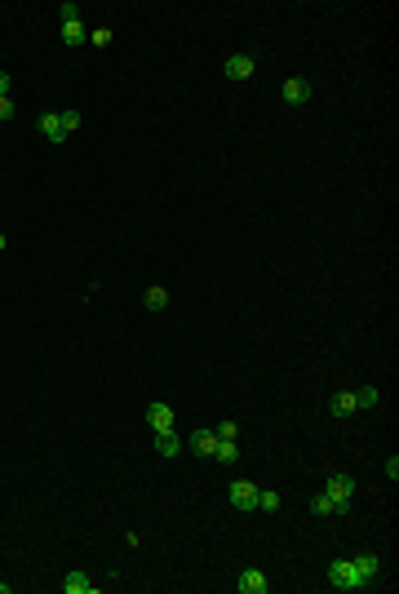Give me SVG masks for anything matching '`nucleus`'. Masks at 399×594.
Instances as JSON below:
<instances>
[{"instance_id": "nucleus-2", "label": "nucleus", "mask_w": 399, "mask_h": 594, "mask_svg": "<svg viewBox=\"0 0 399 594\" xmlns=\"http://www.w3.org/2000/svg\"><path fill=\"white\" fill-rule=\"evenodd\" d=\"M324 497L337 506V515L355 510V479H350V475H329V483H324Z\"/></svg>"}, {"instance_id": "nucleus-16", "label": "nucleus", "mask_w": 399, "mask_h": 594, "mask_svg": "<svg viewBox=\"0 0 399 594\" xmlns=\"http://www.w3.org/2000/svg\"><path fill=\"white\" fill-rule=\"evenodd\" d=\"M164 306H169V288L151 284V288H147V311H164Z\"/></svg>"}, {"instance_id": "nucleus-18", "label": "nucleus", "mask_w": 399, "mask_h": 594, "mask_svg": "<svg viewBox=\"0 0 399 594\" xmlns=\"http://www.w3.org/2000/svg\"><path fill=\"white\" fill-rule=\"evenodd\" d=\"M311 510H315V515H337V506L324 492H315V497H311Z\"/></svg>"}, {"instance_id": "nucleus-22", "label": "nucleus", "mask_w": 399, "mask_h": 594, "mask_svg": "<svg viewBox=\"0 0 399 594\" xmlns=\"http://www.w3.org/2000/svg\"><path fill=\"white\" fill-rule=\"evenodd\" d=\"M58 14H63V22H76V18H80V9H76V5H71V0H67V5L58 9Z\"/></svg>"}, {"instance_id": "nucleus-20", "label": "nucleus", "mask_w": 399, "mask_h": 594, "mask_svg": "<svg viewBox=\"0 0 399 594\" xmlns=\"http://www.w3.org/2000/svg\"><path fill=\"white\" fill-rule=\"evenodd\" d=\"M213 435H217V439H235V435H240V426H235V421H222V426H217Z\"/></svg>"}, {"instance_id": "nucleus-21", "label": "nucleus", "mask_w": 399, "mask_h": 594, "mask_svg": "<svg viewBox=\"0 0 399 594\" xmlns=\"http://www.w3.org/2000/svg\"><path fill=\"white\" fill-rule=\"evenodd\" d=\"M84 45H111V31H107V27H98V31H89V40H84Z\"/></svg>"}, {"instance_id": "nucleus-17", "label": "nucleus", "mask_w": 399, "mask_h": 594, "mask_svg": "<svg viewBox=\"0 0 399 594\" xmlns=\"http://www.w3.org/2000/svg\"><path fill=\"white\" fill-rule=\"evenodd\" d=\"M258 510H280V492H271V488H258Z\"/></svg>"}, {"instance_id": "nucleus-7", "label": "nucleus", "mask_w": 399, "mask_h": 594, "mask_svg": "<svg viewBox=\"0 0 399 594\" xmlns=\"http://www.w3.org/2000/svg\"><path fill=\"white\" fill-rule=\"evenodd\" d=\"M63 594H98V581L89 572H67L63 577Z\"/></svg>"}, {"instance_id": "nucleus-6", "label": "nucleus", "mask_w": 399, "mask_h": 594, "mask_svg": "<svg viewBox=\"0 0 399 594\" xmlns=\"http://www.w3.org/2000/svg\"><path fill=\"white\" fill-rule=\"evenodd\" d=\"M235 590L240 594H266V590H271V581H266V572H258V568H244L240 581H235Z\"/></svg>"}, {"instance_id": "nucleus-8", "label": "nucleus", "mask_w": 399, "mask_h": 594, "mask_svg": "<svg viewBox=\"0 0 399 594\" xmlns=\"http://www.w3.org/2000/svg\"><path fill=\"white\" fill-rule=\"evenodd\" d=\"M36 125H40V138L45 142H67V129H63V120H58V111H45Z\"/></svg>"}, {"instance_id": "nucleus-11", "label": "nucleus", "mask_w": 399, "mask_h": 594, "mask_svg": "<svg viewBox=\"0 0 399 594\" xmlns=\"http://www.w3.org/2000/svg\"><path fill=\"white\" fill-rule=\"evenodd\" d=\"M187 444H191V448H196V453H200V457H213V448H217V435H213V430H196V435H191V439H187Z\"/></svg>"}, {"instance_id": "nucleus-9", "label": "nucleus", "mask_w": 399, "mask_h": 594, "mask_svg": "<svg viewBox=\"0 0 399 594\" xmlns=\"http://www.w3.org/2000/svg\"><path fill=\"white\" fill-rule=\"evenodd\" d=\"M147 426H151L155 435H160V430H173V408H169V404H151V408H147Z\"/></svg>"}, {"instance_id": "nucleus-15", "label": "nucleus", "mask_w": 399, "mask_h": 594, "mask_svg": "<svg viewBox=\"0 0 399 594\" xmlns=\"http://www.w3.org/2000/svg\"><path fill=\"white\" fill-rule=\"evenodd\" d=\"M350 395H355V408H377V399H382L377 386H359V391H350Z\"/></svg>"}, {"instance_id": "nucleus-4", "label": "nucleus", "mask_w": 399, "mask_h": 594, "mask_svg": "<svg viewBox=\"0 0 399 594\" xmlns=\"http://www.w3.org/2000/svg\"><path fill=\"white\" fill-rule=\"evenodd\" d=\"M311 93H315V84H311L306 76H293V80H284V102L288 107H302L311 98Z\"/></svg>"}, {"instance_id": "nucleus-10", "label": "nucleus", "mask_w": 399, "mask_h": 594, "mask_svg": "<svg viewBox=\"0 0 399 594\" xmlns=\"http://www.w3.org/2000/svg\"><path fill=\"white\" fill-rule=\"evenodd\" d=\"M155 453H160V457H178V453H182V439H178L173 430H160V435H155Z\"/></svg>"}, {"instance_id": "nucleus-3", "label": "nucleus", "mask_w": 399, "mask_h": 594, "mask_svg": "<svg viewBox=\"0 0 399 594\" xmlns=\"http://www.w3.org/2000/svg\"><path fill=\"white\" fill-rule=\"evenodd\" d=\"M231 506L235 510H258V488L249 479H235L231 483Z\"/></svg>"}, {"instance_id": "nucleus-13", "label": "nucleus", "mask_w": 399, "mask_h": 594, "mask_svg": "<svg viewBox=\"0 0 399 594\" xmlns=\"http://www.w3.org/2000/svg\"><path fill=\"white\" fill-rule=\"evenodd\" d=\"M213 457H217V462H222V466H235V462H240V448H235V439H217Z\"/></svg>"}, {"instance_id": "nucleus-19", "label": "nucleus", "mask_w": 399, "mask_h": 594, "mask_svg": "<svg viewBox=\"0 0 399 594\" xmlns=\"http://www.w3.org/2000/svg\"><path fill=\"white\" fill-rule=\"evenodd\" d=\"M58 120H63V129H67V138L80 129V111H58Z\"/></svg>"}, {"instance_id": "nucleus-12", "label": "nucleus", "mask_w": 399, "mask_h": 594, "mask_svg": "<svg viewBox=\"0 0 399 594\" xmlns=\"http://www.w3.org/2000/svg\"><path fill=\"white\" fill-rule=\"evenodd\" d=\"M329 408H333V417H350V413H355V395H350V391H337V395L329 399Z\"/></svg>"}, {"instance_id": "nucleus-1", "label": "nucleus", "mask_w": 399, "mask_h": 594, "mask_svg": "<svg viewBox=\"0 0 399 594\" xmlns=\"http://www.w3.org/2000/svg\"><path fill=\"white\" fill-rule=\"evenodd\" d=\"M382 577V559L373 550H359L355 559H333L329 563V581L337 590H364Z\"/></svg>"}, {"instance_id": "nucleus-5", "label": "nucleus", "mask_w": 399, "mask_h": 594, "mask_svg": "<svg viewBox=\"0 0 399 594\" xmlns=\"http://www.w3.org/2000/svg\"><path fill=\"white\" fill-rule=\"evenodd\" d=\"M222 71H226V80H249L253 71H258V63H253L249 54H231V58L222 63Z\"/></svg>"}, {"instance_id": "nucleus-24", "label": "nucleus", "mask_w": 399, "mask_h": 594, "mask_svg": "<svg viewBox=\"0 0 399 594\" xmlns=\"http://www.w3.org/2000/svg\"><path fill=\"white\" fill-rule=\"evenodd\" d=\"M9 84H14V80H9V71H0V98H9Z\"/></svg>"}, {"instance_id": "nucleus-14", "label": "nucleus", "mask_w": 399, "mask_h": 594, "mask_svg": "<svg viewBox=\"0 0 399 594\" xmlns=\"http://www.w3.org/2000/svg\"><path fill=\"white\" fill-rule=\"evenodd\" d=\"M63 40L71 45V49H76V45H84L89 40V31H84V22L76 18V22H63Z\"/></svg>"}, {"instance_id": "nucleus-23", "label": "nucleus", "mask_w": 399, "mask_h": 594, "mask_svg": "<svg viewBox=\"0 0 399 594\" xmlns=\"http://www.w3.org/2000/svg\"><path fill=\"white\" fill-rule=\"evenodd\" d=\"M0 120H14V98H0Z\"/></svg>"}, {"instance_id": "nucleus-25", "label": "nucleus", "mask_w": 399, "mask_h": 594, "mask_svg": "<svg viewBox=\"0 0 399 594\" xmlns=\"http://www.w3.org/2000/svg\"><path fill=\"white\" fill-rule=\"evenodd\" d=\"M5 244H9V240H5V231H0V253H5Z\"/></svg>"}]
</instances>
